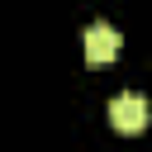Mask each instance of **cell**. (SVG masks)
Wrapping results in <instances>:
<instances>
[{
	"mask_svg": "<svg viewBox=\"0 0 152 152\" xmlns=\"http://www.w3.org/2000/svg\"><path fill=\"white\" fill-rule=\"evenodd\" d=\"M119 48H124V38H119V28H114V24H90V28H86V62H90V66L114 62V57H119Z\"/></svg>",
	"mask_w": 152,
	"mask_h": 152,
	"instance_id": "cell-2",
	"label": "cell"
},
{
	"mask_svg": "<svg viewBox=\"0 0 152 152\" xmlns=\"http://www.w3.org/2000/svg\"><path fill=\"white\" fill-rule=\"evenodd\" d=\"M109 124H114L119 133H142V128H147V100H142L138 90L114 95V100H109Z\"/></svg>",
	"mask_w": 152,
	"mask_h": 152,
	"instance_id": "cell-1",
	"label": "cell"
}]
</instances>
